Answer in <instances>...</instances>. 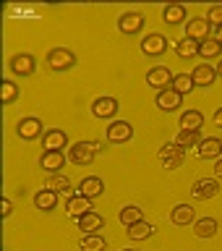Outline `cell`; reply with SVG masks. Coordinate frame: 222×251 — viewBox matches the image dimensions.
<instances>
[{
    "label": "cell",
    "instance_id": "obj_15",
    "mask_svg": "<svg viewBox=\"0 0 222 251\" xmlns=\"http://www.w3.org/2000/svg\"><path fill=\"white\" fill-rule=\"evenodd\" d=\"M118 113V100L115 97H97L92 102V115L94 118H113Z\"/></svg>",
    "mask_w": 222,
    "mask_h": 251
},
{
    "label": "cell",
    "instance_id": "obj_3",
    "mask_svg": "<svg viewBox=\"0 0 222 251\" xmlns=\"http://www.w3.org/2000/svg\"><path fill=\"white\" fill-rule=\"evenodd\" d=\"M160 162H162V168L165 170H178L180 165H183V160H186V149H180L175 141H170V144H165L162 149H160Z\"/></svg>",
    "mask_w": 222,
    "mask_h": 251
},
{
    "label": "cell",
    "instance_id": "obj_4",
    "mask_svg": "<svg viewBox=\"0 0 222 251\" xmlns=\"http://www.w3.org/2000/svg\"><path fill=\"white\" fill-rule=\"evenodd\" d=\"M173 78H175V74H173L170 68L154 66V68H149V74H147V84L157 92H165V89H173Z\"/></svg>",
    "mask_w": 222,
    "mask_h": 251
},
{
    "label": "cell",
    "instance_id": "obj_11",
    "mask_svg": "<svg viewBox=\"0 0 222 251\" xmlns=\"http://www.w3.org/2000/svg\"><path fill=\"white\" fill-rule=\"evenodd\" d=\"M186 37L201 45L204 39H209V21L201 16H194L191 21H186Z\"/></svg>",
    "mask_w": 222,
    "mask_h": 251
},
{
    "label": "cell",
    "instance_id": "obj_2",
    "mask_svg": "<svg viewBox=\"0 0 222 251\" xmlns=\"http://www.w3.org/2000/svg\"><path fill=\"white\" fill-rule=\"evenodd\" d=\"M47 68L55 71V74H63V71H71L76 66V55L68 50V47H55V50L47 52Z\"/></svg>",
    "mask_w": 222,
    "mask_h": 251
},
{
    "label": "cell",
    "instance_id": "obj_37",
    "mask_svg": "<svg viewBox=\"0 0 222 251\" xmlns=\"http://www.w3.org/2000/svg\"><path fill=\"white\" fill-rule=\"evenodd\" d=\"M11 212H13L11 199H3V217H11Z\"/></svg>",
    "mask_w": 222,
    "mask_h": 251
},
{
    "label": "cell",
    "instance_id": "obj_25",
    "mask_svg": "<svg viewBox=\"0 0 222 251\" xmlns=\"http://www.w3.org/2000/svg\"><path fill=\"white\" fill-rule=\"evenodd\" d=\"M162 21H165V24H170V26H178V24H183V21H186V5H180V3L165 5Z\"/></svg>",
    "mask_w": 222,
    "mask_h": 251
},
{
    "label": "cell",
    "instance_id": "obj_29",
    "mask_svg": "<svg viewBox=\"0 0 222 251\" xmlns=\"http://www.w3.org/2000/svg\"><path fill=\"white\" fill-rule=\"evenodd\" d=\"M175 52H178V58L191 60V58H196V55H199V42H194V39L183 37V39L175 45Z\"/></svg>",
    "mask_w": 222,
    "mask_h": 251
},
{
    "label": "cell",
    "instance_id": "obj_26",
    "mask_svg": "<svg viewBox=\"0 0 222 251\" xmlns=\"http://www.w3.org/2000/svg\"><path fill=\"white\" fill-rule=\"evenodd\" d=\"M118 220H121L123 225H136L144 220V212H141V207H136V204H128V207H123L121 212H118Z\"/></svg>",
    "mask_w": 222,
    "mask_h": 251
},
{
    "label": "cell",
    "instance_id": "obj_39",
    "mask_svg": "<svg viewBox=\"0 0 222 251\" xmlns=\"http://www.w3.org/2000/svg\"><path fill=\"white\" fill-rule=\"evenodd\" d=\"M215 39H217V42H220V45H222V26H220V29H217V31H215Z\"/></svg>",
    "mask_w": 222,
    "mask_h": 251
},
{
    "label": "cell",
    "instance_id": "obj_19",
    "mask_svg": "<svg viewBox=\"0 0 222 251\" xmlns=\"http://www.w3.org/2000/svg\"><path fill=\"white\" fill-rule=\"evenodd\" d=\"M217 230H220V223L215 217H201V220H196V223H194V235H196V238H201V241L215 238Z\"/></svg>",
    "mask_w": 222,
    "mask_h": 251
},
{
    "label": "cell",
    "instance_id": "obj_8",
    "mask_svg": "<svg viewBox=\"0 0 222 251\" xmlns=\"http://www.w3.org/2000/svg\"><path fill=\"white\" fill-rule=\"evenodd\" d=\"M118 29H121V34L125 37H133V34H139L141 29H144V16L136 13V11H128V13H123L121 19H118Z\"/></svg>",
    "mask_w": 222,
    "mask_h": 251
},
{
    "label": "cell",
    "instance_id": "obj_17",
    "mask_svg": "<svg viewBox=\"0 0 222 251\" xmlns=\"http://www.w3.org/2000/svg\"><path fill=\"white\" fill-rule=\"evenodd\" d=\"M39 168L52 173V176H58V173L66 168V154L63 152H42V157H39Z\"/></svg>",
    "mask_w": 222,
    "mask_h": 251
},
{
    "label": "cell",
    "instance_id": "obj_34",
    "mask_svg": "<svg viewBox=\"0 0 222 251\" xmlns=\"http://www.w3.org/2000/svg\"><path fill=\"white\" fill-rule=\"evenodd\" d=\"M19 84H13L11 78H5L3 81V105H13L16 100H19Z\"/></svg>",
    "mask_w": 222,
    "mask_h": 251
},
{
    "label": "cell",
    "instance_id": "obj_28",
    "mask_svg": "<svg viewBox=\"0 0 222 251\" xmlns=\"http://www.w3.org/2000/svg\"><path fill=\"white\" fill-rule=\"evenodd\" d=\"M78 249H81V251H105V249H107V241L102 238L99 233L81 235V241H78Z\"/></svg>",
    "mask_w": 222,
    "mask_h": 251
},
{
    "label": "cell",
    "instance_id": "obj_6",
    "mask_svg": "<svg viewBox=\"0 0 222 251\" xmlns=\"http://www.w3.org/2000/svg\"><path fill=\"white\" fill-rule=\"evenodd\" d=\"M16 133H19V139H24V141H34L39 136H45V126H42L39 118H31L29 115V118H21V121H19Z\"/></svg>",
    "mask_w": 222,
    "mask_h": 251
},
{
    "label": "cell",
    "instance_id": "obj_30",
    "mask_svg": "<svg viewBox=\"0 0 222 251\" xmlns=\"http://www.w3.org/2000/svg\"><path fill=\"white\" fill-rule=\"evenodd\" d=\"M222 55V45L217 42V39H204V42L199 45V58L204 60H215Z\"/></svg>",
    "mask_w": 222,
    "mask_h": 251
},
{
    "label": "cell",
    "instance_id": "obj_23",
    "mask_svg": "<svg viewBox=\"0 0 222 251\" xmlns=\"http://www.w3.org/2000/svg\"><path fill=\"white\" fill-rule=\"evenodd\" d=\"M34 207L42 209V212H52L58 207V194L52 191V188H42V191L34 194Z\"/></svg>",
    "mask_w": 222,
    "mask_h": 251
},
{
    "label": "cell",
    "instance_id": "obj_18",
    "mask_svg": "<svg viewBox=\"0 0 222 251\" xmlns=\"http://www.w3.org/2000/svg\"><path fill=\"white\" fill-rule=\"evenodd\" d=\"M170 220H173V225H178V227H186V225H191L196 223V212L191 204H175L170 212Z\"/></svg>",
    "mask_w": 222,
    "mask_h": 251
},
{
    "label": "cell",
    "instance_id": "obj_5",
    "mask_svg": "<svg viewBox=\"0 0 222 251\" xmlns=\"http://www.w3.org/2000/svg\"><path fill=\"white\" fill-rule=\"evenodd\" d=\"M8 68H11V74L16 76H31L37 71V60H34V55H29V52H16L11 60H8Z\"/></svg>",
    "mask_w": 222,
    "mask_h": 251
},
{
    "label": "cell",
    "instance_id": "obj_22",
    "mask_svg": "<svg viewBox=\"0 0 222 251\" xmlns=\"http://www.w3.org/2000/svg\"><path fill=\"white\" fill-rule=\"evenodd\" d=\"M191 78H194V84H196V86H204V89H207V86H212V84H215V78H217V71L212 68L209 63H199V66L194 68Z\"/></svg>",
    "mask_w": 222,
    "mask_h": 251
},
{
    "label": "cell",
    "instance_id": "obj_1",
    "mask_svg": "<svg viewBox=\"0 0 222 251\" xmlns=\"http://www.w3.org/2000/svg\"><path fill=\"white\" fill-rule=\"evenodd\" d=\"M99 149H102V144H97V141H76L74 147H68V160L78 165V168H84V165L94 162Z\"/></svg>",
    "mask_w": 222,
    "mask_h": 251
},
{
    "label": "cell",
    "instance_id": "obj_31",
    "mask_svg": "<svg viewBox=\"0 0 222 251\" xmlns=\"http://www.w3.org/2000/svg\"><path fill=\"white\" fill-rule=\"evenodd\" d=\"M175 144L180 149H191V147H199L201 144V133L199 131H180L175 136Z\"/></svg>",
    "mask_w": 222,
    "mask_h": 251
},
{
    "label": "cell",
    "instance_id": "obj_35",
    "mask_svg": "<svg viewBox=\"0 0 222 251\" xmlns=\"http://www.w3.org/2000/svg\"><path fill=\"white\" fill-rule=\"evenodd\" d=\"M207 21H209V26H222V5H212L209 8V13H207Z\"/></svg>",
    "mask_w": 222,
    "mask_h": 251
},
{
    "label": "cell",
    "instance_id": "obj_16",
    "mask_svg": "<svg viewBox=\"0 0 222 251\" xmlns=\"http://www.w3.org/2000/svg\"><path fill=\"white\" fill-rule=\"evenodd\" d=\"M78 194L86 196V199H97V196L105 194V180H102L99 176H89V178H84L81 183H78Z\"/></svg>",
    "mask_w": 222,
    "mask_h": 251
},
{
    "label": "cell",
    "instance_id": "obj_40",
    "mask_svg": "<svg viewBox=\"0 0 222 251\" xmlns=\"http://www.w3.org/2000/svg\"><path fill=\"white\" fill-rule=\"evenodd\" d=\"M215 71H217V76L222 78V58H220V63H217V68H215Z\"/></svg>",
    "mask_w": 222,
    "mask_h": 251
},
{
    "label": "cell",
    "instance_id": "obj_41",
    "mask_svg": "<svg viewBox=\"0 0 222 251\" xmlns=\"http://www.w3.org/2000/svg\"><path fill=\"white\" fill-rule=\"evenodd\" d=\"M123 251H139V249H123Z\"/></svg>",
    "mask_w": 222,
    "mask_h": 251
},
{
    "label": "cell",
    "instance_id": "obj_20",
    "mask_svg": "<svg viewBox=\"0 0 222 251\" xmlns=\"http://www.w3.org/2000/svg\"><path fill=\"white\" fill-rule=\"evenodd\" d=\"M76 223H78V230H81L84 235H92V233H99L102 227H105V217L97 215V212H89V215L78 217Z\"/></svg>",
    "mask_w": 222,
    "mask_h": 251
},
{
    "label": "cell",
    "instance_id": "obj_21",
    "mask_svg": "<svg viewBox=\"0 0 222 251\" xmlns=\"http://www.w3.org/2000/svg\"><path fill=\"white\" fill-rule=\"evenodd\" d=\"M196 154L201 157V160H215V157L222 154V141L217 136H207L201 139V144L196 147Z\"/></svg>",
    "mask_w": 222,
    "mask_h": 251
},
{
    "label": "cell",
    "instance_id": "obj_13",
    "mask_svg": "<svg viewBox=\"0 0 222 251\" xmlns=\"http://www.w3.org/2000/svg\"><path fill=\"white\" fill-rule=\"evenodd\" d=\"M66 212H68V215L74 217V220L84 217V215H89V212H94L92 199H86V196H81V194L68 196V201H66Z\"/></svg>",
    "mask_w": 222,
    "mask_h": 251
},
{
    "label": "cell",
    "instance_id": "obj_27",
    "mask_svg": "<svg viewBox=\"0 0 222 251\" xmlns=\"http://www.w3.org/2000/svg\"><path fill=\"white\" fill-rule=\"evenodd\" d=\"M152 235H154V225L147 223V220H141V223L128 227V238L131 241H147V238H152Z\"/></svg>",
    "mask_w": 222,
    "mask_h": 251
},
{
    "label": "cell",
    "instance_id": "obj_14",
    "mask_svg": "<svg viewBox=\"0 0 222 251\" xmlns=\"http://www.w3.org/2000/svg\"><path fill=\"white\" fill-rule=\"evenodd\" d=\"M180 102H183V94H178L175 89H165V92H157L154 97V105L162 110V113H173V110L180 107Z\"/></svg>",
    "mask_w": 222,
    "mask_h": 251
},
{
    "label": "cell",
    "instance_id": "obj_32",
    "mask_svg": "<svg viewBox=\"0 0 222 251\" xmlns=\"http://www.w3.org/2000/svg\"><path fill=\"white\" fill-rule=\"evenodd\" d=\"M173 89L186 97V94H191V92L196 89V84H194V78L188 76V74H178L175 78H173Z\"/></svg>",
    "mask_w": 222,
    "mask_h": 251
},
{
    "label": "cell",
    "instance_id": "obj_10",
    "mask_svg": "<svg viewBox=\"0 0 222 251\" xmlns=\"http://www.w3.org/2000/svg\"><path fill=\"white\" fill-rule=\"evenodd\" d=\"M191 194H194V199H199V201L215 199V196L220 194V183H217V178H199V180L194 183Z\"/></svg>",
    "mask_w": 222,
    "mask_h": 251
},
{
    "label": "cell",
    "instance_id": "obj_36",
    "mask_svg": "<svg viewBox=\"0 0 222 251\" xmlns=\"http://www.w3.org/2000/svg\"><path fill=\"white\" fill-rule=\"evenodd\" d=\"M212 123H215L217 128H222V107L215 110V115H212Z\"/></svg>",
    "mask_w": 222,
    "mask_h": 251
},
{
    "label": "cell",
    "instance_id": "obj_7",
    "mask_svg": "<svg viewBox=\"0 0 222 251\" xmlns=\"http://www.w3.org/2000/svg\"><path fill=\"white\" fill-rule=\"evenodd\" d=\"M133 139V126L128 121H113L107 126V141L110 144H125Z\"/></svg>",
    "mask_w": 222,
    "mask_h": 251
},
{
    "label": "cell",
    "instance_id": "obj_9",
    "mask_svg": "<svg viewBox=\"0 0 222 251\" xmlns=\"http://www.w3.org/2000/svg\"><path fill=\"white\" fill-rule=\"evenodd\" d=\"M141 52L147 58H160V55L168 52V37L162 34H147L144 42H141Z\"/></svg>",
    "mask_w": 222,
    "mask_h": 251
},
{
    "label": "cell",
    "instance_id": "obj_33",
    "mask_svg": "<svg viewBox=\"0 0 222 251\" xmlns=\"http://www.w3.org/2000/svg\"><path fill=\"white\" fill-rule=\"evenodd\" d=\"M47 188H52L55 194H71V180L66 176H52L50 180H47Z\"/></svg>",
    "mask_w": 222,
    "mask_h": 251
},
{
    "label": "cell",
    "instance_id": "obj_24",
    "mask_svg": "<svg viewBox=\"0 0 222 251\" xmlns=\"http://www.w3.org/2000/svg\"><path fill=\"white\" fill-rule=\"evenodd\" d=\"M180 131H201L204 126V115L199 113V110H186L183 115H180Z\"/></svg>",
    "mask_w": 222,
    "mask_h": 251
},
{
    "label": "cell",
    "instance_id": "obj_12",
    "mask_svg": "<svg viewBox=\"0 0 222 251\" xmlns=\"http://www.w3.org/2000/svg\"><path fill=\"white\" fill-rule=\"evenodd\" d=\"M42 147H45V152H63V147H68V133L60 131V128L45 131Z\"/></svg>",
    "mask_w": 222,
    "mask_h": 251
},
{
    "label": "cell",
    "instance_id": "obj_38",
    "mask_svg": "<svg viewBox=\"0 0 222 251\" xmlns=\"http://www.w3.org/2000/svg\"><path fill=\"white\" fill-rule=\"evenodd\" d=\"M215 176L222 178V160H217V165H215Z\"/></svg>",
    "mask_w": 222,
    "mask_h": 251
}]
</instances>
